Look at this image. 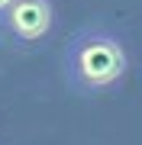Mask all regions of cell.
Instances as JSON below:
<instances>
[{
  "mask_svg": "<svg viewBox=\"0 0 142 145\" xmlns=\"http://www.w3.org/2000/svg\"><path fill=\"white\" fill-rule=\"evenodd\" d=\"M52 23H55L52 0H13L10 10L3 13L7 32L23 45H32V42L45 39L52 32Z\"/></svg>",
  "mask_w": 142,
  "mask_h": 145,
  "instance_id": "cell-2",
  "label": "cell"
},
{
  "mask_svg": "<svg viewBox=\"0 0 142 145\" xmlns=\"http://www.w3.org/2000/svg\"><path fill=\"white\" fill-rule=\"evenodd\" d=\"M10 3H13V0H0V16H3L7 10H10Z\"/></svg>",
  "mask_w": 142,
  "mask_h": 145,
  "instance_id": "cell-3",
  "label": "cell"
},
{
  "mask_svg": "<svg viewBox=\"0 0 142 145\" xmlns=\"http://www.w3.org/2000/svg\"><path fill=\"white\" fill-rule=\"evenodd\" d=\"M126 48L123 42L107 29H81L74 32L65 45V71H68V81L74 87L87 90V93H100L116 87L123 78H126Z\"/></svg>",
  "mask_w": 142,
  "mask_h": 145,
  "instance_id": "cell-1",
  "label": "cell"
}]
</instances>
